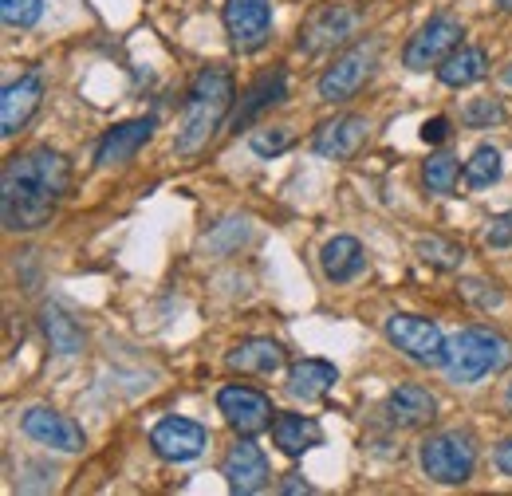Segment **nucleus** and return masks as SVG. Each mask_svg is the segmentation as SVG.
I'll return each mask as SVG.
<instances>
[{
  "instance_id": "obj_1",
  "label": "nucleus",
  "mask_w": 512,
  "mask_h": 496,
  "mask_svg": "<svg viewBox=\"0 0 512 496\" xmlns=\"http://www.w3.org/2000/svg\"><path fill=\"white\" fill-rule=\"evenodd\" d=\"M67 186H71V166L64 154L36 146L16 158H8L4 178H0V213L8 233H36L52 221L60 209Z\"/></svg>"
},
{
  "instance_id": "obj_2",
  "label": "nucleus",
  "mask_w": 512,
  "mask_h": 496,
  "mask_svg": "<svg viewBox=\"0 0 512 496\" xmlns=\"http://www.w3.org/2000/svg\"><path fill=\"white\" fill-rule=\"evenodd\" d=\"M229 107H233V75H229V67H205L190 87L174 150L186 154V158L197 154V150H205L209 138L217 134V126L225 123Z\"/></svg>"
},
{
  "instance_id": "obj_3",
  "label": "nucleus",
  "mask_w": 512,
  "mask_h": 496,
  "mask_svg": "<svg viewBox=\"0 0 512 496\" xmlns=\"http://www.w3.org/2000/svg\"><path fill=\"white\" fill-rule=\"evenodd\" d=\"M509 343L485 327H465L461 335L449 339V355H446V374L449 382L457 386H473L481 382L485 374L501 371L509 363Z\"/></svg>"
},
{
  "instance_id": "obj_4",
  "label": "nucleus",
  "mask_w": 512,
  "mask_h": 496,
  "mask_svg": "<svg viewBox=\"0 0 512 496\" xmlns=\"http://www.w3.org/2000/svg\"><path fill=\"white\" fill-rule=\"evenodd\" d=\"M422 469L438 485H465L477 469V445L465 430H442L422 441Z\"/></svg>"
},
{
  "instance_id": "obj_5",
  "label": "nucleus",
  "mask_w": 512,
  "mask_h": 496,
  "mask_svg": "<svg viewBox=\"0 0 512 496\" xmlns=\"http://www.w3.org/2000/svg\"><path fill=\"white\" fill-rule=\"evenodd\" d=\"M390 347H398L410 363L418 367H446L449 343L442 335V327L434 319H422V315H390L383 323Z\"/></svg>"
},
{
  "instance_id": "obj_6",
  "label": "nucleus",
  "mask_w": 512,
  "mask_h": 496,
  "mask_svg": "<svg viewBox=\"0 0 512 496\" xmlns=\"http://www.w3.org/2000/svg\"><path fill=\"white\" fill-rule=\"evenodd\" d=\"M379 60V40H363L355 48H347L339 60L320 75V99L323 103H347L359 95V87L371 79Z\"/></svg>"
},
{
  "instance_id": "obj_7",
  "label": "nucleus",
  "mask_w": 512,
  "mask_h": 496,
  "mask_svg": "<svg viewBox=\"0 0 512 496\" xmlns=\"http://www.w3.org/2000/svg\"><path fill=\"white\" fill-rule=\"evenodd\" d=\"M461 36H465V24H461L457 16H449V12H438V16H430V20L418 28V36L406 44L402 63H406L410 71L438 67L453 48H461Z\"/></svg>"
},
{
  "instance_id": "obj_8",
  "label": "nucleus",
  "mask_w": 512,
  "mask_h": 496,
  "mask_svg": "<svg viewBox=\"0 0 512 496\" xmlns=\"http://www.w3.org/2000/svg\"><path fill=\"white\" fill-rule=\"evenodd\" d=\"M217 410H221V418L237 430V434H260V430H272V402L253 390V386H241V382H233V386H221L217 390Z\"/></svg>"
},
{
  "instance_id": "obj_9",
  "label": "nucleus",
  "mask_w": 512,
  "mask_h": 496,
  "mask_svg": "<svg viewBox=\"0 0 512 496\" xmlns=\"http://www.w3.org/2000/svg\"><path fill=\"white\" fill-rule=\"evenodd\" d=\"M225 32L237 52H260L272 36V4L268 0H225Z\"/></svg>"
},
{
  "instance_id": "obj_10",
  "label": "nucleus",
  "mask_w": 512,
  "mask_h": 496,
  "mask_svg": "<svg viewBox=\"0 0 512 496\" xmlns=\"http://www.w3.org/2000/svg\"><path fill=\"white\" fill-rule=\"evenodd\" d=\"M355 32V12L343 4H320L316 12H308L304 28H300V52L304 56H320L331 52L335 44H343Z\"/></svg>"
},
{
  "instance_id": "obj_11",
  "label": "nucleus",
  "mask_w": 512,
  "mask_h": 496,
  "mask_svg": "<svg viewBox=\"0 0 512 496\" xmlns=\"http://www.w3.org/2000/svg\"><path fill=\"white\" fill-rule=\"evenodd\" d=\"M20 430H24V437H32L36 445H48V449H56V453H79V449L87 445L83 430H79L67 414L48 410V406L24 410V414H20Z\"/></svg>"
},
{
  "instance_id": "obj_12",
  "label": "nucleus",
  "mask_w": 512,
  "mask_h": 496,
  "mask_svg": "<svg viewBox=\"0 0 512 496\" xmlns=\"http://www.w3.org/2000/svg\"><path fill=\"white\" fill-rule=\"evenodd\" d=\"M150 445L162 461H193V457L205 453L209 434H205L201 422H190V418H162L150 430Z\"/></svg>"
},
{
  "instance_id": "obj_13",
  "label": "nucleus",
  "mask_w": 512,
  "mask_h": 496,
  "mask_svg": "<svg viewBox=\"0 0 512 496\" xmlns=\"http://www.w3.org/2000/svg\"><path fill=\"white\" fill-rule=\"evenodd\" d=\"M221 477L229 481L233 493H241V496L260 493V489L268 485V461H264L260 445H256L249 434L237 437V445L225 453V461H221Z\"/></svg>"
},
{
  "instance_id": "obj_14",
  "label": "nucleus",
  "mask_w": 512,
  "mask_h": 496,
  "mask_svg": "<svg viewBox=\"0 0 512 496\" xmlns=\"http://www.w3.org/2000/svg\"><path fill=\"white\" fill-rule=\"evenodd\" d=\"M386 418H390V426H398V430L430 426V422L438 418V398H434L426 386L406 382V386L390 390V398H386Z\"/></svg>"
},
{
  "instance_id": "obj_15",
  "label": "nucleus",
  "mask_w": 512,
  "mask_h": 496,
  "mask_svg": "<svg viewBox=\"0 0 512 496\" xmlns=\"http://www.w3.org/2000/svg\"><path fill=\"white\" fill-rule=\"evenodd\" d=\"M367 134H371V123L363 119V115H339L335 123H323L316 130V154L320 158H335V162H347V158H355L359 154V146L367 142Z\"/></svg>"
},
{
  "instance_id": "obj_16",
  "label": "nucleus",
  "mask_w": 512,
  "mask_h": 496,
  "mask_svg": "<svg viewBox=\"0 0 512 496\" xmlns=\"http://www.w3.org/2000/svg\"><path fill=\"white\" fill-rule=\"evenodd\" d=\"M40 99H44V79L40 75H20L16 83H8L4 95H0V134L12 138L20 126L36 115Z\"/></svg>"
},
{
  "instance_id": "obj_17",
  "label": "nucleus",
  "mask_w": 512,
  "mask_h": 496,
  "mask_svg": "<svg viewBox=\"0 0 512 496\" xmlns=\"http://www.w3.org/2000/svg\"><path fill=\"white\" fill-rule=\"evenodd\" d=\"M154 126H158V119H130V123H119L115 130H107L103 134V142H99V166L103 170H115V166H123V162H130L146 142H150V134H154Z\"/></svg>"
},
{
  "instance_id": "obj_18",
  "label": "nucleus",
  "mask_w": 512,
  "mask_h": 496,
  "mask_svg": "<svg viewBox=\"0 0 512 496\" xmlns=\"http://www.w3.org/2000/svg\"><path fill=\"white\" fill-rule=\"evenodd\" d=\"M284 99H288V75L276 67V71L260 75L253 87L245 91V99H241V107H237V115H233V130H245V126L256 123L264 111H272L276 103H284Z\"/></svg>"
},
{
  "instance_id": "obj_19",
  "label": "nucleus",
  "mask_w": 512,
  "mask_h": 496,
  "mask_svg": "<svg viewBox=\"0 0 512 496\" xmlns=\"http://www.w3.org/2000/svg\"><path fill=\"white\" fill-rule=\"evenodd\" d=\"M272 445L284 457H304L308 449L323 445L320 422L316 418H304V414H276V422H272Z\"/></svg>"
},
{
  "instance_id": "obj_20",
  "label": "nucleus",
  "mask_w": 512,
  "mask_h": 496,
  "mask_svg": "<svg viewBox=\"0 0 512 496\" xmlns=\"http://www.w3.org/2000/svg\"><path fill=\"white\" fill-rule=\"evenodd\" d=\"M225 367L241 374H276L284 371V347L276 339H245L225 355Z\"/></svg>"
},
{
  "instance_id": "obj_21",
  "label": "nucleus",
  "mask_w": 512,
  "mask_h": 496,
  "mask_svg": "<svg viewBox=\"0 0 512 496\" xmlns=\"http://www.w3.org/2000/svg\"><path fill=\"white\" fill-rule=\"evenodd\" d=\"M363 264H367V256H363V245L355 237H331L320 252V268L331 284L355 280L363 272Z\"/></svg>"
},
{
  "instance_id": "obj_22",
  "label": "nucleus",
  "mask_w": 512,
  "mask_h": 496,
  "mask_svg": "<svg viewBox=\"0 0 512 496\" xmlns=\"http://www.w3.org/2000/svg\"><path fill=\"white\" fill-rule=\"evenodd\" d=\"M335 382H339V371H335L331 363H323V359H304V363H296V367L288 371V394H292V398H304V402H316V398H323Z\"/></svg>"
},
{
  "instance_id": "obj_23",
  "label": "nucleus",
  "mask_w": 512,
  "mask_h": 496,
  "mask_svg": "<svg viewBox=\"0 0 512 496\" xmlns=\"http://www.w3.org/2000/svg\"><path fill=\"white\" fill-rule=\"evenodd\" d=\"M485 71H489V56L481 48H453L438 63V79L446 87H473L477 79H485Z\"/></svg>"
},
{
  "instance_id": "obj_24",
  "label": "nucleus",
  "mask_w": 512,
  "mask_h": 496,
  "mask_svg": "<svg viewBox=\"0 0 512 496\" xmlns=\"http://www.w3.org/2000/svg\"><path fill=\"white\" fill-rule=\"evenodd\" d=\"M40 331H44V339L52 343V351H60V355H79V351H83V331H79V323H75L64 308H56V304H44V308H40Z\"/></svg>"
},
{
  "instance_id": "obj_25",
  "label": "nucleus",
  "mask_w": 512,
  "mask_h": 496,
  "mask_svg": "<svg viewBox=\"0 0 512 496\" xmlns=\"http://www.w3.org/2000/svg\"><path fill=\"white\" fill-rule=\"evenodd\" d=\"M497 178H501V150L497 146H477L473 158L465 162V182L473 189H485Z\"/></svg>"
},
{
  "instance_id": "obj_26",
  "label": "nucleus",
  "mask_w": 512,
  "mask_h": 496,
  "mask_svg": "<svg viewBox=\"0 0 512 496\" xmlns=\"http://www.w3.org/2000/svg\"><path fill=\"white\" fill-rule=\"evenodd\" d=\"M414 252L422 256V264H434V268H461V260H465V248H457L453 241H442V237H422Z\"/></svg>"
},
{
  "instance_id": "obj_27",
  "label": "nucleus",
  "mask_w": 512,
  "mask_h": 496,
  "mask_svg": "<svg viewBox=\"0 0 512 496\" xmlns=\"http://www.w3.org/2000/svg\"><path fill=\"white\" fill-rule=\"evenodd\" d=\"M457 174H461V162H457L449 150L434 154V158L426 162V170H422L426 186L434 189V193H453V186H457Z\"/></svg>"
},
{
  "instance_id": "obj_28",
  "label": "nucleus",
  "mask_w": 512,
  "mask_h": 496,
  "mask_svg": "<svg viewBox=\"0 0 512 496\" xmlns=\"http://www.w3.org/2000/svg\"><path fill=\"white\" fill-rule=\"evenodd\" d=\"M0 16L8 28H32L44 16V0H0Z\"/></svg>"
},
{
  "instance_id": "obj_29",
  "label": "nucleus",
  "mask_w": 512,
  "mask_h": 496,
  "mask_svg": "<svg viewBox=\"0 0 512 496\" xmlns=\"http://www.w3.org/2000/svg\"><path fill=\"white\" fill-rule=\"evenodd\" d=\"M245 237H249V221L245 217H229V221H221V229L213 237H205V245L213 252H233Z\"/></svg>"
},
{
  "instance_id": "obj_30",
  "label": "nucleus",
  "mask_w": 512,
  "mask_h": 496,
  "mask_svg": "<svg viewBox=\"0 0 512 496\" xmlns=\"http://www.w3.org/2000/svg\"><path fill=\"white\" fill-rule=\"evenodd\" d=\"M249 146H253V154H260V158H276V154H284L292 146V134H288V126L256 130L253 138H249Z\"/></svg>"
},
{
  "instance_id": "obj_31",
  "label": "nucleus",
  "mask_w": 512,
  "mask_h": 496,
  "mask_svg": "<svg viewBox=\"0 0 512 496\" xmlns=\"http://www.w3.org/2000/svg\"><path fill=\"white\" fill-rule=\"evenodd\" d=\"M461 296L469 300V304H477L481 311H493L501 308V292H497V284H485V280H477V276H469V280H461Z\"/></svg>"
},
{
  "instance_id": "obj_32",
  "label": "nucleus",
  "mask_w": 512,
  "mask_h": 496,
  "mask_svg": "<svg viewBox=\"0 0 512 496\" xmlns=\"http://www.w3.org/2000/svg\"><path fill=\"white\" fill-rule=\"evenodd\" d=\"M505 119V107L497 103V99H473L469 107H465V115H461V123L465 126H493Z\"/></svg>"
},
{
  "instance_id": "obj_33",
  "label": "nucleus",
  "mask_w": 512,
  "mask_h": 496,
  "mask_svg": "<svg viewBox=\"0 0 512 496\" xmlns=\"http://www.w3.org/2000/svg\"><path fill=\"white\" fill-rule=\"evenodd\" d=\"M485 245L489 248L512 245V217H497V221H489V229H485Z\"/></svg>"
},
{
  "instance_id": "obj_34",
  "label": "nucleus",
  "mask_w": 512,
  "mask_h": 496,
  "mask_svg": "<svg viewBox=\"0 0 512 496\" xmlns=\"http://www.w3.org/2000/svg\"><path fill=\"white\" fill-rule=\"evenodd\" d=\"M449 138V119H430V123L422 126V142H430V146H438V142H446Z\"/></svg>"
},
{
  "instance_id": "obj_35",
  "label": "nucleus",
  "mask_w": 512,
  "mask_h": 496,
  "mask_svg": "<svg viewBox=\"0 0 512 496\" xmlns=\"http://www.w3.org/2000/svg\"><path fill=\"white\" fill-rule=\"evenodd\" d=\"M497 469H501L505 477H512V437L497 449Z\"/></svg>"
},
{
  "instance_id": "obj_36",
  "label": "nucleus",
  "mask_w": 512,
  "mask_h": 496,
  "mask_svg": "<svg viewBox=\"0 0 512 496\" xmlns=\"http://www.w3.org/2000/svg\"><path fill=\"white\" fill-rule=\"evenodd\" d=\"M280 493H312V485H308V481H300V477H292V481H284V489H280Z\"/></svg>"
},
{
  "instance_id": "obj_37",
  "label": "nucleus",
  "mask_w": 512,
  "mask_h": 496,
  "mask_svg": "<svg viewBox=\"0 0 512 496\" xmlns=\"http://www.w3.org/2000/svg\"><path fill=\"white\" fill-rule=\"evenodd\" d=\"M501 79H505V83H509V87H512V63H509V67H505V75H501Z\"/></svg>"
},
{
  "instance_id": "obj_38",
  "label": "nucleus",
  "mask_w": 512,
  "mask_h": 496,
  "mask_svg": "<svg viewBox=\"0 0 512 496\" xmlns=\"http://www.w3.org/2000/svg\"><path fill=\"white\" fill-rule=\"evenodd\" d=\"M497 8H505V12H512V0H497Z\"/></svg>"
},
{
  "instance_id": "obj_39",
  "label": "nucleus",
  "mask_w": 512,
  "mask_h": 496,
  "mask_svg": "<svg viewBox=\"0 0 512 496\" xmlns=\"http://www.w3.org/2000/svg\"><path fill=\"white\" fill-rule=\"evenodd\" d=\"M505 406H509V414H512V382H509V394H505Z\"/></svg>"
}]
</instances>
